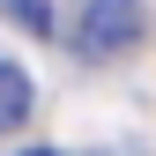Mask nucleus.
I'll list each match as a JSON object with an SVG mask.
<instances>
[{"instance_id":"f257e3e1","label":"nucleus","mask_w":156,"mask_h":156,"mask_svg":"<svg viewBox=\"0 0 156 156\" xmlns=\"http://www.w3.org/2000/svg\"><path fill=\"white\" fill-rule=\"evenodd\" d=\"M149 30V8L141 0H89L82 23H74V45L89 52V60H112V52H134Z\"/></svg>"},{"instance_id":"f03ea898","label":"nucleus","mask_w":156,"mask_h":156,"mask_svg":"<svg viewBox=\"0 0 156 156\" xmlns=\"http://www.w3.org/2000/svg\"><path fill=\"white\" fill-rule=\"evenodd\" d=\"M37 112V89H30V74L15 67V60H0V134H15Z\"/></svg>"},{"instance_id":"7ed1b4c3","label":"nucleus","mask_w":156,"mask_h":156,"mask_svg":"<svg viewBox=\"0 0 156 156\" xmlns=\"http://www.w3.org/2000/svg\"><path fill=\"white\" fill-rule=\"evenodd\" d=\"M23 156H60V149H23Z\"/></svg>"}]
</instances>
